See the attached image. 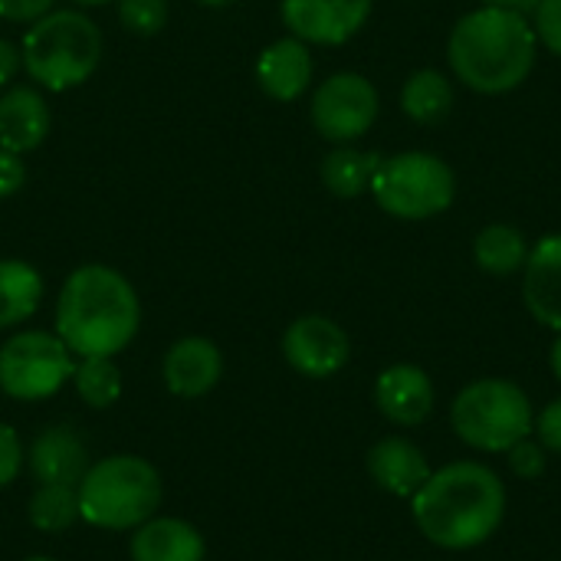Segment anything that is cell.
<instances>
[{
    "label": "cell",
    "mask_w": 561,
    "mask_h": 561,
    "mask_svg": "<svg viewBox=\"0 0 561 561\" xmlns=\"http://www.w3.org/2000/svg\"><path fill=\"white\" fill-rule=\"evenodd\" d=\"M450 424L457 437L473 450L506 454L513 444L533 434L536 414L519 385L506 378H483L457 394L450 408Z\"/></svg>",
    "instance_id": "cell-6"
},
{
    "label": "cell",
    "mask_w": 561,
    "mask_h": 561,
    "mask_svg": "<svg viewBox=\"0 0 561 561\" xmlns=\"http://www.w3.org/2000/svg\"><path fill=\"white\" fill-rule=\"evenodd\" d=\"M26 463L39 483H62V486H79V480L92 467L85 440L69 424H53L39 431L36 440L30 444Z\"/></svg>",
    "instance_id": "cell-13"
},
{
    "label": "cell",
    "mask_w": 561,
    "mask_h": 561,
    "mask_svg": "<svg viewBox=\"0 0 561 561\" xmlns=\"http://www.w3.org/2000/svg\"><path fill=\"white\" fill-rule=\"evenodd\" d=\"M30 523L39 533H62L69 529L79 516V486H62V483H39L36 493L30 496L26 506Z\"/></svg>",
    "instance_id": "cell-25"
},
{
    "label": "cell",
    "mask_w": 561,
    "mask_h": 561,
    "mask_svg": "<svg viewBox=\"0 0 561 561\" xmlns=\"http://www.w3.org/2000/svg\"><path fill=\"white\" fill-rule=\"evenodd\" d=\"M118 20L128 33L154 36L168 23V0H118Z\"/></svg>",
    "instance_id": "cell-26"
},
{
    "label": "cell",
    "mask_w": 561,
    "mask_h": 561,
    "mask_svg": "<svg viewBox=\"0 0 561 561\" xmlns=\"http://www.w3.org/2000/svg\"><path fill=\"white\" fill-rule=\"evenodd\" d=\"M536 30L516 10L480 7L450 33L447 59L454 76L483 95H503L523 85L536 66Z\"/></svg>",
    "instance_id": "cell-3"
},
{
    "label": "cell",
    "mask_w": 561,
    "mask_h": 561,
    "mask_svg": "<svg viewBox=\"0 0 561 561\" xmlns=\"http://www.w3.org/2000/svg\"><path fill=\"white\" fill-rule=\"evenodd\" d=\"M204 536L174 516H151L131 536V561H204Z\"/></svg>",
    "instance_id": "cell-19"
},
{
    "label": "cell",
    "mask_w": 561,
    "mask_h": 561,
    "mask_svg": "<svg viewBox=\"0 0 561 561\" xmlns=\"http://www.w3.org/2000/svg\"><path fill=\"white\" fill-rule=\"evenodd\" d=\"M371 194L398 220H427L444 214L457 197L454 168L427 151H404L381 161Z\"/></svg>",
    "instance_id": "cell-7"
},
{
    "label": "cell",
    "mask_w": 561,
    "mask_h": 561,
    "mask_svg": "<svg viewBox=\"0 0 561 561\" xmlns=\"http://www.w3.org/2000/svg\"><path fill=\"white\" fill-rule=\"evenodd\" d=\"M542 0H483V7H500V10H516V13H533Z\"/></svg>",
    "instance_id": "cell-34"
},
{
    "label": "cell",
    "mask_w": 561,
    "mask_h": 561,
    "mask_svg": "<svg viewBox=\"0 0 561 561\" xmlns=\"http://www.w3.org/2000/svg\"><path fill=\"white\" fill-rule=\"evenodd\" d=\"M286 362L306 378H329L345 368L352 345L339 322L325 316H302L283 335Z\"/></svg>",
    "instance_id": "cell-10"
},
{
    "label": "cell",
    "mask_w": 561,
    "mask_h": 561,
    "mask_svg": "<svg viewBox=\"0 0 561 561\" xmlns=\"http://www.w3.org/2000/svg\"><path fill=\"white\" fill-rule=\"evenodd\" d=\"M76 368V355L56 332H16L0 345V391L16 401L53 398Z\"/></svg>",
    "instance_id": "cell-8"
},
{
    "label": "cell",
    "mask_w": 561,
    "mask_h": 561,
    "mask_svg": "<svg viewBox=\"0 0 561 561\" xmlns=\"http://www.w3.org/2000/svg\"><path fill=\"white\" fill-rule=\"evenodd\" d=\"M26 184V164L23 154L0 145V197H13Z\"/></svg>",
    "instance_id": "cell-30"
},
{
    "label": "cell",
    "mask_w": 561,
    "mask_h": 561,
    "mask_svg": "<svg viewBox=\"0 0 561 561\" xmlns=\"http://www.w3.org/2000/svg\"><path fill=\"white\" fill-rule=\"evenodd\" d=\"M417 529L440 549H477L503 523L506 490L500 477L473 460L450 463L414 493Z\"/></svg>",
    "instance_id": "cell-2"
},
{
    "label": "cell",
    "mask_w": 561,
    "mask_h": 561,
    "mask_svg": "<svg viewBox=\"0 0 561 561\" xmlns=\"http://www.w3.org/2000/svg\"><path fill=\"white\" fill-rule=\"evenodd\" d=\"M506 454H510V467H513L516 477H523V480L542 477V470H546V447H539L536 440L526 437V440L513 444Z\"/></svg>",
    "instance_id": "cell-29"
},
{
    "label": "cell",
    "mask_w": 561,
    "mask_h": 561,
    "mask_svg": "<svg viewBox=\"0 0 561 561\" xmlns=\"http://www.w3.org/2000/svg\"><path fill=\"white\" fill-rule=\"evenodd\" d=\"M69 381L79 401L92 411H105L122 398V371L112 358H76Z\"/></svg>",
    "instance_id": "cell-24"
},
{
    "label": "cell",
    "mask_w": 561,
    "mask_h": 561,
    "mask_svg": "<svg viewBox=\"0 0 561 561\" xmlns=\"http://www.w3.org/2000/svg\"><path fill=\"white\" fill-rule=\"evenodd\" d=\"M141 325L135 286L112 266L85 263L72 270L56 299V335L76 358L118 355Z\"/></svg>",
    "instance_id": "cell-1"
},
{
    "label": "cell",
    "mask_w": 561,
    "mask_h": 561,
    "mask_svg": "<svg viewBox=\"0 0 561 561\" xmlns=\"http://www.w3.org/2000/svg\"><path fill=\"white\" fill-rule=\"evenodd\" d=\"M381 161H385V154H378V151H358L352 145H342L332 154H325L322 184L335 197H358V194L371 191V181H375Z\"/></svg>",
    "instance_id": "cell-21"
},
{
    "label": "cell",
    "mask_w": 561,
    "mask_h": 561,
    "mask_svg": "<svg viewBox=\"0 0 561 561\" xmlns=\"http://www.w3.org/2000/svg\"><path fill=\"white\" fill-rule=\"evenodd\" d=\"M533 431L539 434V444H542L546 450L561 454V398L559 401H552V404L539 414V421H536Z\"/></svg>",
    "instance_id": "cell-32"
},
{
    "label": "cell",
    "mask_w": 561,
    "mask_h": 561,
    "mask_svg": "<svg viewBox=\"0 0 561 561\" xmlns=\"http://www.w3.org/2000/svg\"><path fill=\"white\" fill-rule=\"evenodd\" d=\"M371 16V0H283V23L302 43L339 46Z\"/></svg>",
    "instance_id": "cell-11"
},
{
    "label": "cell",
    "mask_w": 561,
    "mask_h": 561,
    "mask_svg": "<svg viewBox=\"0 0 561 561\" xmlns=\"http://www.w3.org/2000/svg\"><path fill=\"white\" fill-rule=\"evenodd\" d=\"M523 299L536 322L561 332V233L529 250L523 266Z\"/></svg>",
    "instance_id": "cell-15"
},
{
    "label": "cell",
    "mask_w": 561,
    "mask_h": 561,
    "mask_svg": "<svg viewBox=\"0 0 561 561\" xmlns=\"http://www.w3.org/2000/svg\"><path fill=\"white\" fill-rule=\"evenodd\" d=\"M533 30L549 53L561 56V0H542L533 10Z\"/></svg>",
    "instance_id": "cell-27"
},
{
    "label": "cell",
    "mask_w": 561,
    "mask_h": 561,
    "mask_svg": "<svg viewBox=\"0 0 561 561\" xmlns=\"http://www.w3.org/2000/svg\"><path fill=\"white\" fill-rule=\"evenodd\" d=\"M368 473L391 496L414 500V493L431 480V463H427V457L411 440L388 437V440H381V444L371 447V454H368Z\"/></svg>",
    "instance_id": "cell-18"
},
{
    "label": "cell",
    "mask_w": 561,
    "mask_h": 561,
    "mask_svg": "<svg viewBox=\"0 0 561 561\" xmlns=\"http://www.w3.org/2000/svg\"><path fill=\"white\" fill-rule=\"evenodd\" d=\"M256 82L276 102H296L312 82V53L309 43L283 36L263 49L256 59Z\"/></svg>",
    "instance_id": "cell-16"
},
{
    "label": "cell",
    "mask_w": 561,
    "mask_h": 561,
    "mask_svg": "<svg viewBox=\"0 0 561 561\" xmlns=\"http://www.w3.org/2000/svg\"><path fill=\"white\" fill-rule=\"evenodd\" d=\"M473 256H477V266L483 273L513 276V273H519L526 266L529 247H526L523 230H516L510 224H493V227L480 230V237L473 243Z\"/></svg>",
    "instance_id": "cell-23"
},
{
    "label": "cell",
    "mask_w": 561,
    "mask_h": 561,
    "mask_svg": "<svg viewBox=\"0 0 561 561\" xmlns=\"http://www.w3.org/2000/svg\"><path fill=\"white\" fill-rule=\"evenodd\" d=\"M201 3H204V7H227L230 0H201Z\"/></svg>",
    "instance_id": "cell-37"
},
{
    "label": "cell",
    "mask_w": 561,
    "mask_h": 561,
    "mask_svg": "<svg viewBox=\"0 0 561 561\" xmlns=\"http://www.w3.org/2000/svg\"><path fill=\"white\" fill-rule=\"evenodd\" d=\"M401 108L421 125H437L454 108V82L437 69H417L401 89Z\"/></svg>",
    "instance_id": "cell-22"
},
{
    "label": "cell",
    "mask_w": 561,
    "mask_h": 561,
    "mask_svg": "<svg viewBox=\"0 0 561 561\" xmlns=\"http://www.w3.org/2000/svg\"><path fill=\"white\" fill-rule=\"evenodd\" d=\"M23 69V53L20 46H13L10 39H0V89L10 85L16 79V72Z\"/></svg>",
    "instance_id": "cell-33"
},
{
    "label": "cell",
    "mask_w": 561,
    "mask_h": 561,
    "mask_svg": "<svg viewBox=\"0 0 561 561\" xmlns=\"http://www.w3.org/2000/svg\"><path fill=\"white\" fill-rule=\"evenodd\" d=\"M375 404L391 424L414 427L434 411V381L417 365H391L378 375Z\"/></svg>",
    "instance_id": "cell-14"
},
{
    "label": "cell",
    "mask_w": 561,
    "mask_h": 561,
    "mask_svg": "<svg viewBox=\"0 0 561 561\" xmlns=\"http://www.w3.org/2000/svg\"><path fill=\"white\" fill-rule=\"evenodd\" d=\"M23 561H56V559H46V556H33V559H23Z\"/></svg>",
    "instance_id": "cell-38"
},
{
    "label": "cell",
    "mask_w": 561,
    "mask_h": 561,
    "mask_svg": "<svg viewBox=\"0 0 561 561\" xmlns=\"http://www.w3.org/2000/svg\"><path fill=\"white\" fill-rule=\"evenodd\" d=\"M53 128V112L33 85H10L0 95V145L26 154L46 141Z\"/></svg>",
    "instance_id": "cell-17"
},
{
    "label": "cell",
    "mask_w": 561,
    "mask_h": 561,
    "mask_svg": "<svg viewBox=\"0 0 561 561\" xmlns=\"http://www.w3.org/2000/svg\"><path fill=\"white\" fill-rule=\"evenodd\" d=\"M43 302V276L23 260H0V329L26 322Z\"/></svg>",
    "instance_id": "cell-20"
},
{
    "label": "cell",
    "mask_w": 561,
    "mask_h": 561,
    "mask_svg": "<svg viewBox=\"0 0 561 561\" xmlns=\"http://www.w3.org/2000/svg\"><path fill=\"white\" fill-rule=\"evenodd\" d=\"M53 10V0H0V20L7 23H36Z\"/></svg>",
    "instance_id": "cell-31"
},
{
    "label": "cell",
    "mask_w": 561,
    "mask_h": 561,
    "mask_svg": "<svg viewBox=\"0 0 561 561\" xmlns=\"http://www.w3.org/2000/svg\"><path fill=\"white\" fill-rule=\"evenodd\" d=\"M552 371H556V378L561 381V332L559 339H556V345H552Z\"/></svg>",
    "instance_id": "cell-35"
},
{
    "label": "cell",
    "mask_w": 561,
    "mask_h": 561,
    "mask_svg": "<svg viewBox=\"0 0 561 561\" xmlns=\"http://www.w3.org/2000/svg\"><path fill=\"white\" fill-rule=\"evenodd\" d=\"M378 118V89L358 72L329 76L312 95V125L322 138L358 141Z\"/></svg>",
    "instance_id": "cell-9"
},
{
    "label": "cell",
    "mask_w": 561,
    "mask_h": 561,
    "mask_svg": "<svg viewBox=\"0 0 561 561\" xmlns=\"http://www.w3.org/2000/svg\"><path fill=\"white\" fill-rule=\"evenodd\" d=\"M23 470V440L20 434L0 421V490L10 486Z\"/></svg>",
    "instance_id": "cell-28"
},
{
    "label": "cell",
    "mask_w": 561,
    "mask_h": 561,
    "mask_svg": "<svg viewBox=\"0 0 561 561\" xmlns=\"http://www.w3.org/2000/svg\"><path fill=\"white\" fill-rule=\"evenodd\" d=\"M76 7H102V3H112V0H72Z\"/></svg>",
    "instance_id": "cell-36"
},
{
    "label": "cell",
    "mask_w": 561,
    "mask_h": 561,
    "mask_svg": "<svg viewBox=\"0 0 561 561\" xmlns=\"http://www.w3.org/2000/svg\"><path fill=\"white\" fill-rule=\"evenodd\" d=\"M161 506L158 470L135 454L95 460L79 480V516L108 533L138 529Z\"/></svg>",
    "instance_id": "cell-5"
},
{
    "label": "cell",
    "mask_w": 561,
    "mask_h": 561,
    "mask_svg": "<svg viewBox=\"0 0 561 561\" xmlns=\"http://www.w3.org/2000/svg\"><path fill=\"white\" fill-rule=\"evenodd\" d=\"M161 375H164V385H168L171 394L201 398V394L217 388V381L224 375V355L210 339L187 335V339H178L168 348Z\"/></svg>",
    "instance_id": "cell-12"
},
{
    "label": "cell",
    "mask_w": 561,
    "mask_h": 561,
    "mask_svg": "<svg viewBox=\"0 0 561 561\" xmlns=\"http://www.w3.org/2000/svg\"><path fill=\"white\" fill-rule=\"evenodd\" d=\"M102 30L82 10H49L30 23L20 53L26 76L53 92H66L92 79L102 62Z\"/></svg>",
    "instance_id": "cell-4"
}]
</instances>
